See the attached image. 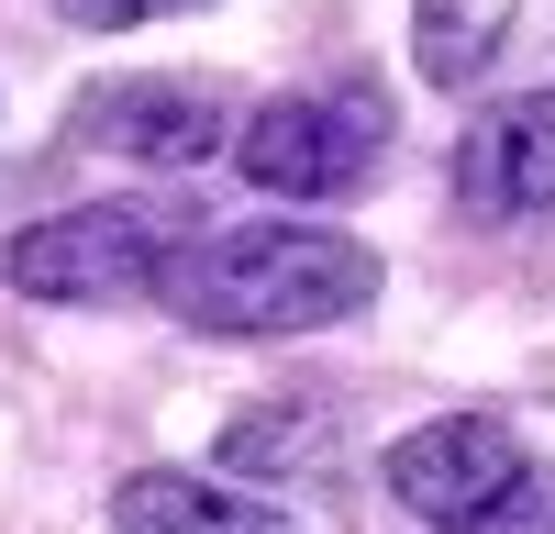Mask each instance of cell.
<instances>
[{
    "label": "cell",
    "instance_id": "1",
    "mask_svg": "<svg viewBox=\"0 0 555 534\" xmlns=\"http://www.w3.org/2000/svg\"><path fill=\"white\" fill-rule=\"evenodd\" d=\"M156 301L190 334H322L378 301V256L334 223H222V234H178Z\"/></svg>",
    "mask_w": 555,
    "mask_h": 534
},
{
    "label": "cell",
    "instance_id": "2",
    "mask_svg": "<svg viewBox=\"0 0 555 534\" xmlns=\"http://www.w3.org/2000/svg\"><path fill=\"white\" fill-rule=\"evenodd\" d=\"M389 501L423 512L434 534H555V468L512 423L444 412L389 445Z\"/></svg>",
    "mask_w": 555,
    "mask_h": 534
},
{
    "label": "cell",
    "instance_id": "3",
    "mask_svg": "<svg viewBox=\"0 0 555 534\" xmlns=\"http://www.w3.org/2000/svg\"><path fill=\"white\" fill-rule=\"evenodd\" d=\"M389 89L378 78H322V89H289V101H267L245 134H234V167L256 178L267 201H345L378 178L389 156Z\"/></svg>",
    "mask_w": 555,
    "mask_h": 534
},
{
    "label": "cell",
    "instance_id": "4",
    "mask_svg": "<svg viewBox=\"0 0 555 534\" xmlns=\"http://www.w3.org/2000/svg\"><path fill=\"white\" fill-rule=\"evenodd\" d=\"M178 223L167 201H78V212H44L23 223L12 245H0V279H12L23 301H145L156 267L178 256Z\"/></svg>",
    "mask_w": 555,
    "mask_h": 534
},
{
    "label": "cell",
    "instance_id": "5",
    "mask_svg": "<svg viewBox=\"0 0 555 534\" xmlns=\"http://www.w3.org/2000/svg\"><path fill=\"white\" fill-rule=\"evenodd\" d=\"M455 201L489 223H555V89H522L467 123L455 145Z\"/></svg>",
    "mask_w": 555,
    "mask_h": 534
},
{
    "label": "cell",
    "instance_id": "6",
    "mask_svg": "<svg viewBox=\"0 0 555 534\" xmlns=\"http://www.w3.org/2000/svg\"><path fill=\"white\" fill-rule=\"evenodd\" d=\"M67 145H101V156H133V167H201V156H222V101L178 89V78H133V89H112V101H89L67 123Z\"/></svg>",
    "mask_w": 555,
    "mask_h": 534
},
{
    "label": "cell",
    "instance_id": "7",
    "mask_svg": "<svg viewBox=\"0 0 555 534\" xmlns=\"http://www.w3.org/2000/svg\"><path fill=\"white\" fill-rule=\"evenodd\" d=\"M112 534H300L278 501H245L222 479H190V468H145L112 490Z\"/></svg>",
    "mask_w": 555,
    "mask_h": 534
},
{
    "label": "cell",
    "instance_id": "8",
    "mask_svg": "<svg viewBox=\"0 0 555 534\" xmlns=\"http://www.w3.org/2000/svg\"><path fill=\"white\" fill-rule=\"evenodd\" d=\"M500 44H512V0H423L411 12V56H423L434 89H467Z\"/></svg>",
    "mask_w": 555,
    "mask_h": 534
},
{
    "label": "cell",
    "instance_id": "9",
    "mask_svg": "<svg viewBox=\"0 0 555 534\" xmlns=\"http://www.w3.org/2000/svg\"><path fill=\"white\" fill-rule=\"evenodd\" d=\"M311 457H322V423H311V412H289V400H278V412H245L234 434H222V468H245V479L311 468Z\"/></svg>",
    "mask_w": 555,
    "mask_h": 534
},
{
    "label": "cell",
    "instance_id": "10",
    "mask_svg": "<svg viewBox=\"0 0 555 534\" xmlns=\"http://www.w3.org/2000/svg\"><path fill=\"white\" fill-rule=\"evenodd\" d=\"M56 12L78 34H133V23H167V12H190V0H56Z\"/></svg>",
    "mask_w": 555,
    "mask_h": 534
}]
</instances>
